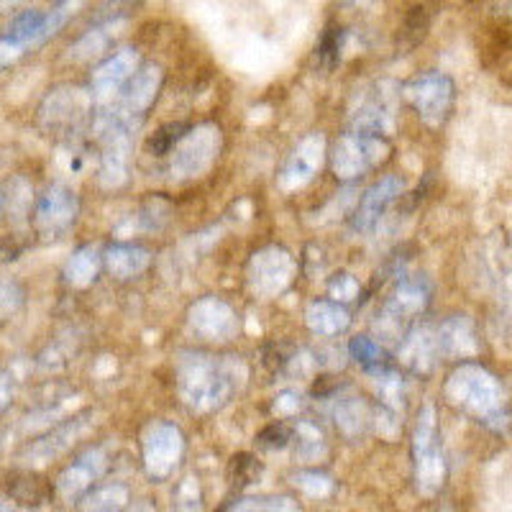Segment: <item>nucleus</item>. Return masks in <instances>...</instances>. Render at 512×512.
I'll return each mask as SVG.
<instances>
[{"instance_id": "obj_1", "label": "nucleus", "mask_w": 512, "mask_h": 512, "mask_svg": "<svg viewBox=\"0 0 512 512\" xmlns=\"http://www.w3.org/2000/svg\"><path fill=\"white\" fill-rule=\"evenodd\" d=\"M82 0H57L49 11H24L13 18L6 34L0 36V70L24 57L31 49L47 44L80 11Z\"/></svg>"}, {"instance_id": "obj_2", "label": "nucleus", "mask_w": 512, "mask_h": 512, "mask_svg": "<svg viewBox=\"0 0 512 512\" xmlns=\"http://www.w3.org/2000/svg\"><path fill=\"white\" fill-rule=\"evenodd\" d=\"M233 379V369L213 356L190 354L180 364V392L195 410L221 408L236 390Z\"/></svg>"}, {"instance_id": "obj_3", "label": "nucleus", "mask_w": 512, "mask_h": 512, "mask_svg": "<svg viewBox=\"0 0 512 512\" xmlns=\"http://www.w3.org/2000/svg\"><path fill=\"white\" fill-rule=\"evenodd\" d=\"M446 395L456 408L474 415L479 423H495L505 418V392L500 382L482 367H461L448 382Z\"/></svg>"}, {"instance_id": "obj_4", "label": "nucleus", "mask_w": 512, "mask_h": 512, "mask_svg": "<svg viewBox=\"0 0 512 512\" xmlns=\"http://www.w3.org/2000/svg\"><path fill=\"white\" fill-rule=\"evenodd\" d=\"M402 95L418 111L420 121L431 128H441L456 103L454 80L443 72H425L415 77L402 88Z\"/></svg>"}, {"instance_id": "obj_5", "label": "nucleus", "mask_w": 512, "mask_h": 512, "mask_svg": "<svg viewBox=\"0 0 512 512\" xmlns=\"http://www.w3.org/2000/svg\"><path fill=\"white\" fill-rule=\"evenodd\" d=\"M413 456L418 489L425 497L436 495L443 482H446V464H443L441 446H438L436 410L433 408H425L420 413L413 436Z\"/></svg>"}, {"instance_id": "obj_6", "label": "nucleus", "mask_w": 512, "mask_h": 512, "mask_svg": "<svg viewBox=\"0 0 512 512\" xmlns=\"http://www.w3.org/2000/svg\"><path fill=\"white\" fill-rule=\"evenodd\" d=\"M387 157H390V144L382 136L354 131V134H346L336 141L333 172L341 180H351V177H359L372 167H377Z\"/></svg>"}, {"instance_id": "obj_7", "label": "nucleus", "mask_w": 512, "mask_h": 512, "mask_svg": "<svg viewBox=\"0 0 512 512\" xmlns=\"http://www.w3.org/2000/svg\"><path fill=\"white\" fill-rule=\"evenodd\" d=\"M218 152H221V128L213 123L192 128L180 136L172 149V172L180 177L203 175L205 169L216 162Z\"/></svg>"}, {"instance_id": "obj_8", "label": "nucleus", "mask_w": 512, "mask_h": 512, "mask_svg": "<svg viewBox=\"0 0 512 512\" xmlns=\"http://www.w3.org/2000/svg\"><path fill=\"white\" fill-rule=\"evenodd\" d=\"M185 443H182L180 428L172 423H152L144 433V464L146 472L154 479H164L175 472V466L180 464Z\"/></svg>"}, {"instance_id": "obj_9", "label": "nucleus", "mask_w": 512, "mask_h": 512, "mask_svg": "<svg viewBox=\"0 0 512 512\" xmlns=\"http://www.w3.org/2000/svg\"><path fill=\"white\" fill-rule=\"evenodd\" d=\"M139 62L141 59L136 49H121L111 59H105L90 77V100H93V105L105 108L108 103H113L118 93L131 82V77L139 72Z\"/></svg>"}, {"instance_id": "obj_10", "label": "nucleus", "mask_w": 512, "mask_h": 512, "mask_svg": "<svg viewBox=\"0 0 512 512\" xmlns=\"http://www.w3.org/2000/svg\"><path fill=\"white\" fill-rule=\"evenodd\" d=\"M77 195L64 185H52L41 195L34 213V226L44 239H59L70 231L77 218Z\"/></svg>"}, {"instance_id": "obj_11", "label": "nucleus", "mask_w": 512, "mask_h": 512, "mask_svg": "<svg viewBox=\"0 0 512 512\" xmlns=\"http://www.w3.org/2000/svg\"><path fill=\"white\" fill-rule=\"evenodd\" d=\"M251 287L259 290L262 295H274V292H280L282 287L290 282L292 274V259L287 251L277 249H264L259 254H254L251 259Z\"/></svg>"}, {"instance_id": "obj_12", "label": "nucleus", "mask_w": 512, "mask_h": 512, "mask_svg": "<svg viewBox=\"0 0 512 512\" xmlns=\"http://www.w3.org/2000/svg\"><path fill=\"white\" fill-rule=\"evenodd\" d=\"M323 154H326V139L320 134H313L300 141V146L290 154L285 169H282V187L295 190V187L308 185L315 172L320 169Z\"/></svg>"}, {"instance_id": "obj_13", "label": "nucleus", "mask_w": 512, "mask_h": 512, "mask_svg": "<svg viewBox=\"0 0 512 512\" xmlns=\"http://www.w3.org/2000/svg\"><path fill=\"white\" fill-rule=\"evenodd\" d=\"M402 190H405V185H402L400 177L395 175H387L384 180H379L377 185L369 187L367 195L361 198L359 208H356L354 228H359V231H372V228L377 226L379 218L390 210V205L400 198Z\"/></svg>"}, {"instance_id": "obj_14", "label": "nucleus", "mask_w": 512, "mask_h": 512, "mask_svg": "<svg viewBox=\"0 0 512 512\" xmlns=\"http://www.w3.org/2000/svg\"><path fill=\"white\" fill-rule=\"evenodd\" d=\"M105 466H108V459H105V454L100 448L88 451V454L82 456V459H77L70 469H64V474L57 482L59 495H62L64 500H77V497H82L90 487H93L95 479L103 477Z\"/></svg>"}, {"instance_id": "obj_15", "label": "nucleus", "mask_w": 512, "mask_h": 512, "mask_svg": "<svg viewBox=\"0 0 512 512\" xmlns=\"http://www.w3.org/2000/svg\"><path fill=\"white\" fill-rule=\"evenodd\" d=\"M192 328L203 333L205 341H231L236 333V315L228 305L205 300L192 308Z\"/></svg>"}, {"instance_id": "obj_16", "label": "nucleus", "mask_w": 512, "mask_h": 512, "mask_svg": "<svg viewBox=\"0 0 512 512\" xmlns=\"http://www.w3.org/2000/svg\"><path fill=\"white\" fill-rule=\"evenodd\" d=\"M82 433H85V418H75L72 423L59 425V428H54L52 433H47L41 441H36L34 446L26 451L24 459L29 461V464H47V461L57 459L59 454H64V451L75 443V438L82 436Z\"/></svg>"}, {"instance_id": "obj_17", "label": "nucleus", "mask_w": 512, "mask_h": 512, "mask_svg": "<svg viewBox=\"0 0 512 512\" xmlns=\"http://www.w3.org/2000/svg\"><path fill=\"white\" fill-rule=\"evenodd\" d=\"M438 351L446 356H474L479 351L477 336H474L472 320L466 315H454L438 328Z\"/></svg>"}, {"instance_id": "obj_18", "label": "nucleus", "mask_w": 512, "mask_h": 512, "mask_svg": "<svg viewBox=\"0 0 512 512\" xmlns=\"http://www.w3.org/2000/svg\"><path fill=\"white\" fill-rule=\"evenodd\" d=\"M428 295H431V290L420 277L402 280L387 308H384V320H410V315H418L428 305Z\"/></svg>"}, {"instance_id": "obj_19", "label": "nucleus", "mask_w": 512, "mask_h": 512, "mask_svg": "<svg viewBox=\"0 0 512 512\" xmlns=\"http://www.w3.org/2000/svg\"><path fill=\"white\" fill-rule=\"evenodd\" d=\"M438 354H441L438 351V333H433L428 326L418 328L402 341V361L413 372H431Z\"/></svg>"}, {"instance_id": "obj_20", "label": "nucleus", "mask_w": 512, "mask_h": 512, "mask_svg": "<svg viewBox=\"0 0 512 512\" xmlns=\"http://www.w3.org/2000/svg\"><path fill=\"white\" fill-rule=\"evenodd\" d=\"M123 26H126L123 18H108V21L98 24L95 29H90L88 34L82 36L75 47H70V59L85 62V59H93L98 57V54H103L105 49H108V44L121 34L118 29H123Z\"/></svg>"}, {"instance_id": "obj_21", "label": "nucleus", "mask_w": 512, "mask_h": 512, "mask_svg": "<svg viewBox=\"0 0 512 512\" xmlns=\"http://www.w3.org/2000/svg\"><path fill=\"white\" fill-rule=\"evenodd\" d=\"M105 267L118 280H128L149 267V251L139 249V246H113L105 254Z\"/></svg>"}, {"instance_id": "obj_22", "label": "nucleus", "mask_w": 512, "mask_h": 512, "mask_svg": "<svg viewBox=\"0 0 512 512\" xmlns=\"http://www.w3.org/2000/svg\"><path fill=\"white\" fill-rule=\"evenodd\" d=\"M308 326L315 333H323V336H336V333L349 328V313L341 305L326 303V300L313 303L308 310Z\"/></svg>"}, {"instance_id": "obj_23", "label": "nucleus", "mask_w": 512, "mask_h": 512, "mask_svg": "<svg viewBox=\"0 0 512 512\" xmlns=\"http://www.w3.org/2000/svg\"><path fill=\"white\" fill-rule=\"evenodd\" d=\"M128 134H118L108 139V149L103 157V185L105 187H118L126 177V157H128Z\"/></svg>"}, {"instance_id": "obj_24", "label": "nucleus", "mask_w": 512, "mask_h": 512, "mask_svg": "<svg viewBox=\"0 0 512 512\" xmlns=\"http://www.w3.org/2000/svg\"><path fill=\"white\" fill-rule=\"evenodd\" d=\"M351 354H354V359L359 361L361 367L367 369L369 374H374V377L390 374V359H387V354L382 351V346H379L377 341H372V338H354V341H351Z\"/></svg>"}, {"instance_id": "obj_25", "label": "nucleus", "mask_w": 512, "mask_h": 512, "mask_svg": "<svg viewBox=\"0 0 512 512\" xmlns=\"http://www.w3.org/2000/svg\"><path fill=\"white\" fill-rule=\"evenodd\" d=\"M98 274V251L93 246L88 249H80L67 264V280L75 287H85L95 280Z\"/></svg>"}, {"instance_id": "obj_26", "label": "nucleus", "mask_w": 512, "mask_h": 512, "mask_svg": "<svg viewBox=\"0 0 512 512\" xmlns=\"http://www.w3.org/2000/svg\"><path fill=\"white\" fill-rule=\"evenodd\" d=\"M24 303V290L11 280H0V323L11 318Z\"/></svg>"}, {"instance_id": "obj_27", "label": "nucleus", "mask_w": 512, "mask_h": 512, "mask_svg": "<svg viewBox=\"0 0 512 512\" xmlns=\"http://www.w3.org/2000/svg\"><path fill=\"white\" fill-rule=\"evenodd\" d=\"M180 136H182V126L169 123V126L159 128L157 134L149 139V149H152V154H157V157H164V154H169L172 149H175V144L180 141Z\"/></svg>"}, {"instance_id": "obj_28", "label": "nucleus", "mask_w": 512, "mask_h": 512, "mask_svg": "<svg viewBox=\"0 0 512 512\" xmlns=\"http://www.w3.org/2000/svg\"><path fill=\"white\" fill-rule=\"evenodd\" d=\"M123 502H126V489L123 487L98 489L88 497V507H95V510H113V507H123Z\"/></svg>"}, {"instance_id": "obj_29", "label": "nucleus", "mask_w": 512, "mask_h": 512, "mask_svg": "<svg viewBox=\"0 0 512 512\" xmlns=\"http://www.w3.org/2000/svg\"><path fill=\"white\" fill-rule=\"evenodd\" d=\"M290 502L287 497H259V500H241L233 507L236 510H295Z\"/></svg>"}, {"instance_id": "obj_30", "label": "nucleus", "mask_w": 512, "mask_h": 512, "mask_svg": "<svg viewBox=\"0 0 512 512\" xmlns=\"http://www.w3.org/2000/svg\"><path fill=\"white\" fill-rule=\"evenodd\" d=\"M318 54L326 64H336L338 62V57H341V29L328 31L326 39H323V44H320Z\"/></svg>"}, {"instance_id": "obj_31", "label": "nucleus", "mask_w": 512, "mask_h": 512, "mask_svg": "<svg viewBox=\"0 0 512 512\" xmlns=\"http://www.w3.org/2000/svg\"><path fill=\"white\" fill-rule=\"evenodd\" d=\"M11 395H13L11 379H8V374H0V410L6 408L8 402H11Z\"/></svg>"}, {"instance_id": "obj_32", "label": "nucleus", "mask_w": 512, "mask_h": 512, "mask_svg": "<svg viewBox=\"0 0 512 512\" xmlns=\"http://www.w3.org/2000/svg\"><path fill=\"white\" fill-rule=\"evenodd\" d=\"M341 3H344V6H354V8H367V6H372L374 0H341Z\"/></svg>"}, {"instance_id": "obj_33", "label": "nucleus", "mask_w": 512, "mask_h": 512, "mask_svg": "<svg viewBox=\"0 0 512 512\" xmlns=\"http://www.w3.org/2000/svg\"><path fill=\"white\" fill-rule=\"evenodd\" d=\"M21 3H24V0H0V8H3V11H6V8H16V6H21Z\"/></svg>"}, {"instance_id": "obj_34", "label": "nucleus", "mask_w": 512, "mask_h": 512, "mask_svg": "<svg viewBox=\"0 0 512 512\" xmlns=\"http://www.w3.org/2000/svg\"><path fill=\"white\" fill-rule=\"evenodd\" d=\"M0 210H3V195H0Z\"/></svg>"}, {"instance_id": "obj_35", "label": "nucleus", "mask_w": 512, "mask_h": 512, "mask_svg": "<svg viewBox=\"0 0 512 512\" xmlns=\"http://www.w3.org/2000/svg\"><path fill=\"white\" fill-rule=\"evenodd\" d=\"M0 510H6V505H0Z\"/></svg>"}]
</instances>
